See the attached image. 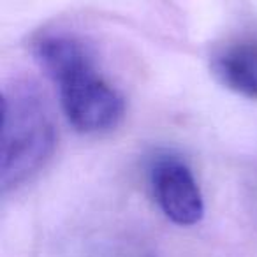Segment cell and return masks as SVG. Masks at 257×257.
Here are the masks:
<instances>
[{
  "mask_svg": "<svg viewBox=\"0 0 257 257\" xmlns=\"http://www.w3.org/2000/svg\"><path fill=\"white\" fill-rule=\"evenodd\" d=\"M211 74L231 92L257 99V37L234 41L215 51Z\"/></svg>",
  "mask_w": 257,
  "mask_h": 257,
  "instance_id": "cell-4",
  "label": "cell"
},
{
  "mask_svg": "<svg viewBox=\"0 0 257 257\" xmlns=\"http://www.w3.org/2000/svg\"><path fill=\"white\" fill-rule=\"evenodd\" d=\"M55 85H58L65 118L78 133H107L123 120V97L99 74L93 62L76 69Z\"/></svg>",
  "mask_w": 257,
  "mask_h": 257,
  "instance_id": "cell-2",
  "label": "cell"
},
{
  "mask_svg": "<svg viewBox=\"0 0 257 257\" xmlns=\"http://www.w3.org/2000/svg\"><path fill=\"white\" fill-rule=\"evenodd\" d=\"M150 183L162 213L176 225H196L204 215L201 189L190 168L171 155L161 157L150 169Z\"/></svg>",
  "mask_w": 257,
  "mask_h": 257,
  "instance_id": "cell-3",
  "label": "cell"
},
{
  "mask_svg": "<svg viewBox=\"0 0 257 257\" xmlns=\"http://www.w3.org/2000/svg\"><path fill=\"white\" fill-rule=\"evenodd\" d=\"M57 131L46 102L30 83H13L2 95V190L16 189L32 178L51 157Z\"/></svg>",
  "mask_w": 257,
  "mask_h": 257,
  "instance_id": "cell-1",
  "label": "cell"
}]
</instances>
